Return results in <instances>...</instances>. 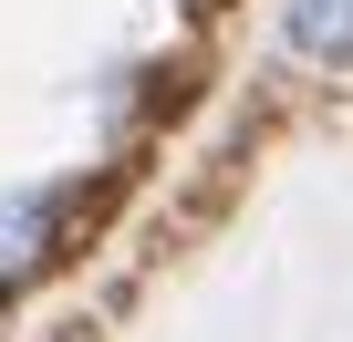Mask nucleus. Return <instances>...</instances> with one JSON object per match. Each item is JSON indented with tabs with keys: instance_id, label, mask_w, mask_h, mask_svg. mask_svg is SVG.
<instances>
[{
	"instance_id": "1",
	"label": "nucleus",
	"mask_w": 353,
	"mask_h": 342,
	"mask_svg": "<svg viewBox=\"0 0 353 342\" xmlns=\"http://www.w3.org/2000/svg\"><path fill=\"white\" fill-rule=\"evenodd\" d=\"M281 42H291V63H353V0H291Z\"/></svg>"
}]
</instances>
